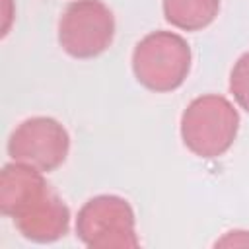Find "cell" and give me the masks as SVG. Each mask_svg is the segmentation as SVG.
Instances as JSON below:
<instances>
[{
    "label": "cell",
    "mask_w": 249,
    "mask_h": 249,
    "mask_svg": "<svg viewBox=\"0 0 249 249\" xmlns=\"http://www.w3.org/2000/svg\"><path fill=\"white\" fill-rule=\"evenodd\" d=\"M239 130V113L224 97L206 93L195 97L181 115V140L195 156L212 160L226 154Z\"/></svg>",
    "instance_id": "cell-2"
},
{
    "label": "cell",
    "mask_w": 249,
    "mask_h": 249,
    "mask_svg": "<svg viewBox=\"0 0 249 249\" xmlns=\"http://www.w3.org/2000/svg\"><path fill=\"white\" fill-rule=\"evenodd\" d=\"M230 91L237 105L249 113V53H243L230 72Z\"/></svg>",
    "instance_id": "cell-8"
},
{
    "label": "cell",
    "mask_w": 249,
    "mask_h": 249,
    "mask_svg": "<svg viewBox=\"0 0 249 249\" xmlns=\"http://www.w3.org/2000/svg\"><path fill=\"white\" fill-rule=\"evenodd\" d=\"M161 6L165 21L183 31L208 27L220 12V0H163Z\"/></svg>",
    "instance_id": "cell-7"
},
{
    "label": "cell",
    "mask_w": 249,
    "mask_h": 249,
    "mask_svg": "<svg viewBox=\"0 0 249 249\" xmlns=\"http://www.w3.org/2000/svg\"><path fill=\"white\" fill-rule=\"evenodd\" d=\"M115 37V16L101 0H74L58 19V45L72 58H95Z\"/></svg>",
    "instance_id": "cell-5"
},
{
    "label": "cell",
    "mask_w": 249,
    "mask_h": 249,
    "mask_svg": "<svg viewBox=\"0 0 249 249\" xmlns=\"http://www.w3.org/2000/svg\"><path fill=\"white\" fill-rule=\"evenodd\" d=\"M134 210L119 195H97L89 198L76 218V235L89 249H134Z\"/></svg>",
    "instance_id": "cell-4"
},
{
    "label": "cell",
    "mask_w": 249,
    "mask_h": 249,
    "mask_svg": "<svg viewBox=\"0 0 249 249\" xmlns=\"http://www.w3.org/2000/svg\"><path fill=\"white\" fill-rule=\"evenodd\" d=\"M70 152L68 130L53 117H31L19 123L8 138L12 161L27 163L43 173L54 171Z\"/></svg>",
    "instance_id": "cell-6"
},
{
    "label": "cell",
    "mask_w": 249,
    "mask_h": 249,
    "mask_svg": "<svg viewBox=\"0 0 249 249\" xmlns=\"http://www.w3.org/2000/svg\"><path fill=\"white\" fill-rule=\"evenodd\" d=\"M0 210L18 231L35 243H53L68 233L70 210L47 183L43 171L10 161L0 173Z\"/></svg>",
    "instance_id": "cell-1"
},
{
    "label": "cell",
    "mask_w": 249,
    "mask_h": 249,
    "mask_svg": "<svg viewBox=\"0 0 249 249\" xmlns=\"http://www.w3.org/2000/svg\"><path fill=\"white\" fill-rule=\"evenodd\" d=\"M191 47L173 31H152L132 51V72L138 84L156 93H167L183 86L191 72Z\"/></svg>",
    "instance_id": "cell-3"
}]
</instances>
